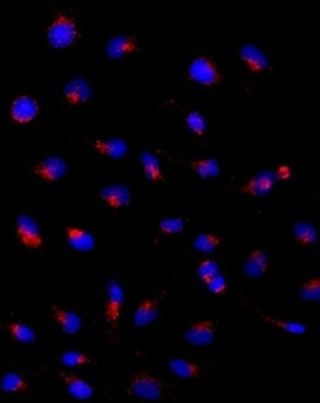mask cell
Listing matches in <instances>:
<instances>
[{
	"label": "cell",
	"mask_w": 320,
	"mask_h": 403,
	"mask_svg": "<svg viewBox=\"0 0 320 403\" xmlns=\"http://www.w3.org/2000/svg\"><path fill=\"white\" fill-rule=\"evenodd\" d=\"M190 78L205 86L217 84L222 75L215 64L208 58L201 56L195 59L188 70Z\"/></svg>",
	"instance_id": "277c9868"
},
{
	"label": "cell",
	"mask_w": 320,
	"mask_h": 403,
	"mask_svg": "<svg viewBox=\"0 0 320 403\" xmlns=\"http://www.w3.org/2000/svg\"><path fill=\"white\" fill-rule=\"evenodd\" d=\"M6 327L10 335L18 341L27 343L36 339L34 331L25 323L14 321L8 324Z\"/></svg>",
	"instance_id": "cb8c5ba5"
},
{
	"label": "cell",
	"mask_w": 320,
	"mask_h": 403,
	"mask_svg": "<svg viewBox=\"0 0 320 403\" xmlns=\"http://www.w3.org/2000/svg\"><path fill=\"white\" fill-rule=\"evenodd\" d=\"M38 103L29 96H18L12 102L11 115L13 120L19 123H25L33 120L38 114Z\"/></svg>",
	"instance_id": "9c48e42d"
},
{
	"label": "cell",
	"mask_w": 320,
	"mask_h": 403,
	"mask_svg": "<svg viewBox=\"0 0 320 403\" xmlns=\"http://www.w3.org/2000/svg\"><path fill=\"white\" fill-rule=\"evenodd\" d=\"M67 169L65 159L59 157H50L37 163L34 171L41 178L51 182L63 177Z\"/></svg>",
	"instance_id": "ba28073f"
},
{
	"label": "cell",
	"mask_w": 320,
	"mask_h": 403,
	"mask_svg": "<svg viewBox=\"0 0 320 403\" xmlns=\"http://www.w3.org/2000/svg\"><path fill=\"white\" fill-rule=\"evenodd\" d=\"M216 331L215 326L212 320H202L189 327L185 333V337L188 343L193 345L205 346L212 342Z\"/></svg>",
	"instance_id": "52a82bcc"
},
{
	"label": "cell",
	"mask_w": 320,
	"mask_h": 403,
	"mask_svg": "<svg viewBox=\"0 0 320 403\" xmlns=\"http://www.w3.org/2000/svg\"><path fill=\"white\" fill-rule=\"evenodd\" d=\"M142 160L146 178L155 181L164 180V176L154 157L150 154L145 153L142 156Z\"/></svg>",
	"instance_id": "d4e9b609"
},
{
	"label": "cell",
	"mask_w": 320,
	"mask_h": 403,
	"mask_svg": "<svg viewBox=\"0 0 320 403\" xmlns=\"http://www.w3.org/2000/svg\"><path fill=\"white\" fill-rule=\"evenodd\" d=\"M58 374L68 393L73 398L86 400L93 397L94 390L92 386L78 376L63 370L59 371Z\"/></svg>",
	"instance_id": "30bf717a"
},
{
	"label": "cell",
	"mask_w": 320,
	"mask_h": 403,
	"mask_svg": "<svg viewBox=\"0 0 320 403\" xmlns=\"http://www.w3.org/2000/svg\"><path fill=\"white\" fill-rule=\"evenodd\" d=\"M65 231L70 245L75 250L86 252L94 248L95 245L94 237L84 228L71 225L67 226Z\"/></svg>",
	"instance_id": "5bb4252c"
},
{
	"label": "cell",
	"mask_w": 320,
	"mask_h": 403,
	"mask_svg": "<svg viewBox=\"0 0 320 403\" xmlns=\"http://www.w3.org/2000/svg\"><path fill=\"white\" fill-rule=\"evenodd\" d=\"M77 34V27L74 20L66 14L60 13L49 28L47 39L53 47L62 48L72 44Z\"/></svg>",
	"instance_id": "7a4b0ae2"
},
{
	"label": "cell",
	"mask_w": 320,
	"mask_h": 403,
	"mask_svg": "<svg viewBox=\"0 0 320 403\" xmlns=\"http://www.w3.org/2000/svg\"><path fill=\"white\" fill-rule=\"evenodd\" d=\"M261 317L265 322L292 333L301 334L306 331L304 326L298 322L280 320L266 315Z\"/></svg>",
	"instance_id": "f1b7e54d"
},
{
	"label": "cell",
	"mask_w": 320,
	"mask_h": 403,
	"mask_svg": "<svg viewBox=\"0 0 320 403\" xmlns=\"http://www.w3.org/2000/svg\"><path fill=\"white\" fill-rule=\"evenodd\" d=\"M139 49L136 38L127 34L112 37L107 42L105 50L110 58L119 59L131 54Z\"/></svg>",
	"instance_id": "8992f818"
},
{
	"label": "cell",
	"mask_w": 320,
	"mask_h": 403,
	"mask_svg": "<svg viewBox=\"0 0 320 403\" xmlns=\"http://www.w3.org/2000/svg\"><path fill=\"white\" fill-rule=\"evenodd\" d=\"M220 238L216 234L203 233L198 235L195 239V248L201 252L207 253L212 251L221 243Z\"/></svg>",
	"instance_id": "484cf974"
},
{
	"label": "cell",
	"mask_w": 320,
	"mask_h": 403,
	"mask_svg": "<svg viewBox=\"0 0 320 403\" xmlns=\"http://www.w3.org/2000/svg\"><path fill=\"white\" fill-rule=\"evenodd\" d=\"M189 165L191 168L203 178L213 177L217 175L219 167L216 161L210 158H199L191 160Z\"/></svg>",
	"instance_id": "603a6c76"
},
{
	"label": "cell",
	"mask_w": 320,
	"mask_h": 403,
	"mask_svg": "<svg viewBox=\"0 0 320 403\" xmlns=\"http://www.w3.org/2000/svg\"><path fill=\"white\" fill-rule=\"evenodd\" d=\"M168 365L175 374L183 378H196L201 373V368L198 365L184 359H172L169 361Z\"/></svg>",
	"instance_id": "ffe728a7"
},
{
	"label": "cell",
	"mask_w": 320,
	"mask_h": 403,
	"mask_svg": "<svg viewBox=\"0 0 320 403\" xmlns=\"http://www.w3.org/2000/svg\"><path fill=\"white\" fill-rule=\"evenodd\" d=\"M63 93L69 104L76 105L87 102L92 96V91L86 80L77 77L71 80L65 85Z\"/></svg>",
	"instance_id": "7c38bea8"
},
{
	"label": "cell",
	"mask_w": 320,
	"mask_h": 403,
	"mask_svg": "<svg viewBox=\"0 0 320 403\" xmlns=\"http://www.w3.org/2000/svg\"><path fill=\"white\" fill-rule=\"evenodd\" d=\"M185 222L178 217H167L162 219L158 224L160 233L173 234L181 232L184 229Z\"/></svg>",
	"instance_id": "f546056e"
},
{
	"label": "cell",
	"mask_w": 320,
	"mask_h": 403,
	"mask_svg": "<svg viewBox=\"0 0 320 403\" xmlns=\"http://www.w3.org/2000/svg\"><path fill=\"white\" fill-rule=\"evenodd\" d=\"M241 55L250 70L254 72L262 71L268 66V60L265 54L255 45H245L241 50Z\"/></svg>",
	"instance_id": "e0dca14e"
},
{
	"label": "cell",
	"mask_w": 320,
	"mask_h": 403,
	"mask_svg": "<svg viewBox=\"0 0 320 403\" xmlns=\"http://www.w3.org/2000/svg\"><path fill=\"white\" fill-rule=\"evenodd\" d=\"M123 300L124 294L121 286L115 281L110 282L108 288L104 316L107 323L115 331L118 328Z\"/></svg>",
	"instance_id": "5b68a950"
},
{
	"label": "cell",
	"mask_w": 320,
	"mask_h": 403,
	"mask_svg": "<svg viewBox=\"0 0 320 403\" xmlns=\"http://www.w3.org/2000/svg\"><path fill=\"white\" fill-rule=\"evenodd\" d=\"M1 389L5 392H23L28 391L29 386L26 380L20 375L13 372L6 373L0 383Z\"/></svg>",
	"instance_id": "7402d4cb"
},
{
	"label": "cell",
	"mask_w": 320,
	"mask_h": 403,
	"mask_svg": "<svg viewBox=\"0 0 320 403\" xmlns=\"http://www.w3.org/2000/svg\"><path fill=\"white\" fill-rule=\"evenodd\" d=\"M17 236L24 246L37 249L43 244V237L36 220L26 214L19 215L16 224Z\"/></svg>",
	"instance_id": "3957f363"
},
{
	"label": "cell",
	"mask_w": 320,
	"mask_h": 403,
	"mask_svg": "<svg viewBox=\"0 0 320 403\" xmlns=\"http://www.w3.org/2000/svg\"><path fill=\"white\" fill-rule=\"evenodd\" d=\"M275 181V175L270 171H263L257 174L241 191L253 196L268 193L272 189Z\"/></svg>",
	"instance_id": "2e32d148"
},
{
	"label": "cell",
	"mask_w": 320,
	"mask_h": 403,
	"mask_svg": "<svg viewBox=\"0 0 320 403\" xmlns=\"http://www.w3.org/2000/svg\"><path fill=\"white\" fill-rule=\"evenodd\" d=\"M268 263L265 252L262 249H256L248 255L244 264V269L248 276L260 277L266 271Z\"/></svg>",
	"instance_id": "ac0fdd59"
},
{
	"label": "cell",
	"mask_w": 320,
	"mask_h": 403,
	"mask_svg": "<svg viewBox=\"0 0 320 403\" xmlns=\"http://www.w3.org/2000/svg\"><path fill=\"white\" fill-rule=\"evenodd\" d=\"M301 297L304 300H319L320 296V280L314 277L303 282L299 289Z\"/></svg>",
	"instance_id": "4316f807"
},
{
	"label": "cell",
	"mask_w": 320,
	"mask_h": 403,
	"mask_svg": "<svg viewBox=\"0 0 320 403\" xmlns=\"http://www.w3.org/2000/svg\"><path fill=\"white\" fill-rule=\"evenodd\" d=\"M102 199L113 209L126 207L131 202L130 189L122 184H112L104 188L100 193Z\"/></svg>",
	"instance_id": "4fadbf2b"
},
{
	"label": "cell",
	"mask_w": 320,
	"mask_h": 403,
	"mask_svg": "<svg viewBox=\"0 0 320 403\" xmlns=\"http://www.w3.org/2000/svg\"><path fill=\"white\" fill-rule=\"evenodd\" d=\"M165 291L157 296L146 299L138 305L133 315V323L137 327L146 326L153 322L158 315L159 302Z\"/></svg>",
	"instance_id": "8fae6325"
},
{
	"label": "cell",
	"mask_w": 320,
	"mask_h": 403,
	"mask_svg": "<svg viewBox=\"0 0 320 403\" xmlns=\"http://www.w3.org/2000/svg\"><path fill=\"white\" fill-rule=\"evenodd\" d=\"M293 233L296 241L301 245H307L315 243L318 239V232L311 223L300 221L293 228Z\"/></svg>",
	"instance_id": "44dd1931"
},
{
	"label": "cell",
	"mask_w": 320,
	"mask_h": 403,
	"mask_svg": "<svg viewBox=\"0 0 320 403\" xmlns=\"http://www.w3.org/2000/svg\"><path fill=\"white\" fill-rule=\"evenodd\" d=\"M218 272V264L210 259L202 261L199 264L197 271L198 275L204 282L219 274Z\"/></svg>",
	"instance_id": "4dcf8cb0"
},
{
	"label": "cell",
	"mask_w": 320,
	"mask_h": 403,
	"mask_svg": "<svg viewBox=\"0 0 320 403\" xmlns=\"http://www.w3.org/2000/svg\"><path fill=\"white\" fill-rule=\"evenodd\" d=\"M61 361L64 365L71 367L96 364V362L88 355L77 351L65 352L62 355Z\"/></svg>",
	"instance_id": "83f0119b"
},
{
	"label": "cell",
	"mask_w": 320,
	"mask_h": 403,
	"mask_svg": "<svg viewBox=\"0 0 320 403\" xmlns=\"http://www.w3.org/2000/svg\"><path fill=\"white\" fill-rule=\"evenodd\" d=\"M94 148L102 155L116 158H121L127 150L125 141L118 138L96 140L94 143Z\"/></svg>",
	"instance_id": "d6986e66"
},
{
	"label": "cell",
	"mask_w": 320,
	"mask_h": 403,
	"mask_svg": "<svg viewBox=\"0 0 320 403\" xmlns=\"http://www.w3.org/2000/svg\"><path fill=\"white\" fill-rule=\"evenodd\" d=\"M164 390L163 382L144 369L134 370L130 376L127 392L141 400H157Z\"/></svg>",
	"instance_id": "6da1fadb"
},
{
	"label": "cell",
	"mask_w": 320,
	"mask_h": 403,
	"mask_svg": "<svg viewBox=\"0 0 320 403\" xmlns=\"http://www.w3.org/2000/svg\"><path fill=\"white\" fill-rule=\"evenodd\" d=\"M186 122L189 128L195 135L200 137L203 136L206 127L205 122L198 112L189 113L186 118Z\"/></svg>",
	"instance_id": "1f68e13d"
},
{
	"label": "cell",
	"mask_w": 320,
	"mask_h": 403,
	"mask_svg": "<svg viewBox=\"0 0 320 403\" xmlns=\"http://www.w3.org/2000/svg\"><path fill=\"white\" fill-rule=\"evenodd\" d=\"M51 310L53 318L65 333L73 334L80 329L81 318L75 312L62 308L56 304L52 305Z\"/></svg>",
	"instance_id": "9a60e30c"
},
{
	"label": "cell",
	"mask_w": 320,
	"mask_h": 403,
	"mask_svg": "<svg viewBox=\"0 0 320 403\" xmlns=\"http://www.w3.org/2000/svg\"><path fill=\"white\" fill-rule=\"evenodd\" d=\"M204 283L209 291L217 295L224 294L227 288V283L226 280L221 275L219 274Z\"/></svg>",
	"instance_id": "d6a6232c"
}]
</instances>
